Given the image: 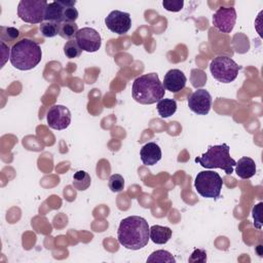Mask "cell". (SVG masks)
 <instances>
[{
    "mask_svg": "<svg viewBox=\"0 0 263 263\" xmlns=\"http://www.w3.org/2000/svg\"><path fill=\"white\" fill-rule=\"evenodd\" d=\"M149 225L145 218L140 216H129L121 220L118 231V242L125 249L137 251L148 243Z\"/></svg>",
    "mask_w": 263,
    "mask_h": 263,
    "instance_id": "1",
    "label": "cell"
},
{
    "mask_svg": "<svg viewBox=\"0 0 263 263\" xmlns=\"http://www.w3.org/2000/svg\"><path fill=\"white\" fill-rule=\"evenodd\" d=\"M164 86L156 73H148L135 79L132 95L136 102L142 105H151L164 97Z\"/></svg>",
    "mask_w": 263,
    "mask_h": 263,
    "instance_id": "2",
    "label": "cell"
},
{
    "mask_svg": "<svg viewBox=\"0 0 263 263\" xmlns=\"http://www.w3.org/2000/svg\"><path fill=\"white\" fill-rule=\"evenodd\" d=\"M42 59L40 45L28 38L16 41L10 48V63L21 71L35 68Z\"/></svg>",
    "mask_w": 263,
    "mask_h": 263,
    "instance_id": "3",
    "label": "cell"
},
{
    "mask_svg": "<svg viewBox=\"0 0 263 263\" xmlns=\"http://www.w3.org/2000/svg\"><path fill=\"white\" fill-rule=\"evenodd\" d=\"M229 150L230 147L225 143L210 146L205 153L195 158V161L205 168H221L227 175H231L236 161L230 156Z\"/></svg>",
    "mask_w": 263,
    "mask_h": 263,
    "instance_id": "4",
    "label": "cell"
},
{
    "mask_svg": "<svg viewBox=\"0 0 263 263\" xmlns=\"http://www.w3.org/2000/svg\"><path fill=\"white\" fill-rule=\"evenodd\" d=\"M223 186L221 176L214 171L199 172L194 180V187L198 194L205 198L217 199Z\"/></svg>",
    "mask_w": 263,
    "mask_h": 263,
    "instance_id": "5",
    "label": "cell"
},
{
    "mask_svg": "<svg viewBox=\"0 0 263 263\" xmlns=\"http://www.w3.org/2000/svg\"><path fill=\"white\" fill-rule=\"evenodd\" d=\"M240 67L231 59L225 55H219L212 60L210 71L213 77L222 83H230L238 75Z\"/></svg>",
    "mask_w": 263,
    "mask_h": 263,
    "instance_id": "6",
    "label": "cell"
},
{
    "mask_svg": "<svg viewBox=\"0 0 263 263\" xmlns=\"http://www.w3.org/2000/svg\"><path fill=\"white\" fill-rule=\"evenodd\" d=\"M47 4L45 0H21L17 5V15L25 23L41 24L44 22Z\"/></svg>",
    "mask_w": 263,
    "mask_h": 263,
    "instance_id": "7",
    "label": "cell"
},
{
    "mask_svg": "<svg viewBox=\"0 0 263 263\" xmlns=\"http://www.w3.org/2000/svg\"><path fill=\"white\" fill-rule=\"evenodd\" d=\"M46 119L50 128L62 130L67 128L71 123V112L63 105H53L48 109Z\"/></svg>",
    "mask_w": 263,
    "mask_h": 263,
    "instance_id": "8",
    "label": "cell"
},
{
    "mask_svg": "<svg viewBox=\"0 0 263 263\" xmlns=\"http://www.w3.org/2000/svg\"><path fill=\"white\" fill-rule=\"evenodd\" d=\"M79 47L87 52H96L102 45V38L99 32L92 28L85 27L80 29L75 37Z\"/></svg>",
    "mask_w": 263,
    "mask_h": 263,
    "instance_id": "9",
    "label": "cell"
},
{
    "mask_svg": "<svg viewBox=\"0 0 263 263\" xmlns=\"http://www.w3.org/2000/svg\"><path fill=\"white\" fill-rule=\"evenodd\" d=\"M105 24L107 28L118 35H123L128 32L132 27V18L129 13L120 11V10H113L111 11L105 18Z\"/></svg>",
    "mask_w": 263,
    "mask_h": 263,
    "instance_id": "10",
    "label": "cell"
},
{
    "mask_svg": "<svg viewBox=\"0 0 263 263\" xmlns=\"http://www.w3.org/2000/svg\"><path fill=\"white\" fill-rule=\"evenodd\" d=\"M236 22V11L233 7H220L213 15V25L222 33H230Z\"/></svg>",
    "mask_w": 263,
    "mask_h": 263,
    "instance_id": "11",
    "label": "cell"
},
{
    "mask_svg": "<svg viewBox=\"0 0 263 263\" xmlns=\"http://www.w3.org/2000/svg\"><path fill=\"white\" fill-rule=\"evenodd\" d=\"M188 107L197 115H206L212 107L210 92L203 88L195 90L188 98Z\"/></svg>",
    "mask_w": 263,
    "mask_h": 263,
    "instance_id": "12",
    "label": "cell"
},
{
    "mask_svg": "<svg viewBox=\"0 0 263 263\" xmlns=\"http://www.w3.org/2000/svg\"><path fill=\"white\" fill-rule=\"evenodd\" d=\"M76 4L75 0H59L47 4L44 21L54 22L58 24L63 23L64 11L66 7H74Z\"/></svg>",
    "mask_w": 263,
    "mask_h": 263,
    "instance_id": "13",
    "label": "cell"
},
{
    "mask_svg": "<svg viewBox=\"0 0 263 263\" xmlns=\"http://www.w3.org/2000/svg\"><path fill=\"white\" fill-rule=\"evenodd\" d=\"M187 82L185 74L179 69H172L166 72L163 78V86L171 92H179L182 90Z\"/></svg>",
    "mask_w": 263,
    "mask_h": 263,
    "instance_id": "14",
    "label": "cell"
},
{
    "mask_svg": "<svg viewBox=\"0 0 263 263\" xmlns=\"http://www.w3.org/2000/svg\"><path fill=\"white\" fill-rule=\"evenodd\" d=\"M140 156L145 165H154L161 159V149L156 143L149 142L141 148Z\"/></svg>",
    "mask_w": 263,
    "mask_h": 263,
    "instance_id": "15",
    "label": "cell"
},
{
    "mask_svg": "<svg viewBox=\"0 0 263 263\" xmlns=\"http://www.w3.org/2000/svg\"><path fill=\"white\" fill-rule=\"evenodd\" d=\"M235 173L241 179H250L256 174V163L248 156L238 159L235 164Z\"/></svg>",
    "mask_w": 263,
    "mask_h": 263,
    "instance_id": "16",
    "label": "cell"
},
{
    "mask_svg": "<svg viewBox=\"0 0 263 263\" xmlns=\"http://www.w3.org/2000/svg\"><path fill=\"white\" fill-rule=\"evenodd\" d=\"M149 237L154 243L164 245L171 239L172 230L166 226L153 225L149 228Z\"/></svg>",
    "mask_w": 263,
    "mask_h": 263,
    "instance_id": "17",
    "label": "cell"
},
{
    "mask_svg": "<svg viewBox=\"0 0 263 263\" xmlns=\"http://www.w3.org/2000/svg\"><path fill=\"white\" fill-rule=\"evenodd\" d=\"M157 112L161 118H167L176 113L177 103L173 99H161L156 105Z\"/></svg>",
    "mask_w": 263,
    "mask_h": 263,
    "instance_id": "18",
    "label": "cell"
},
{
    "mask_svg": "<svg viewBox=\"0 0 263 263\" xmlns=\"http://www.w3.org/2000/svg\"><path fill=\"white\" fill-rule=\"evenodd\" d=\"M91 183L90 176L85 171H77L73 175V186L79 191L86 190Z\"/></svg>",
    "mask_w": 263,
    "mask_h": 263,
    "instance_id": "19",
    "label": "cell"
},
{
    "mask_svg": "<svg viewBox=\"0 0 263 263\" xmlns=\"http://www.w3.org/2000/svg\"><path fill=\"white\" fill-rule=\"evenodd\" d=\"M79 31L78 26L76 23H69V22H63L60 24V30L59 35L68 40H72L76 37L77 32Z\"/></svg>",
    "mask_w": 263,
    "mask_h": 263,
    "instance_id": "20",
    "label": "cell"
},
{
    "mask_svg": "<svg viewBox=\"0 0 263 263\" xmlns=\"http://www.w3.org/2000/svg\"><path fill=\"white\" fill-rule=\"evenodd\" d=\"M147 262H168L175 263L176 260L173 255L164 250H158L153 252L147 259Z\"/></svg>",
    "mask_w": 263,
    "mask_h": 263,
    "instance_id": "21",
    "label": "cell"
},
{
    "mask_svg": "<svg viewBox=\"0 0 263 263\" xmlns=\"http://www.w3.org/2000/svg\"><path fill=\"white\" fill-rule=\"evenodd\" d=\"M60 30V24L54 23V22H42L40 24V32L44 37L51 38L54 37L59 34Z\"/></svg>",
    "mask_w": 263,
    "mask_h": 263,
    "instance_id": "22",
    "label": "cell"
},
{
    "mask_svg": "<svg viewBox=\"0 0 263 263\" xmlns=\"http://www.w3.org/2000/svg\"><path fill=\"white\" fill-rule=\"evenodd\" d=\"M82 52V49L79 47L77 41L75 39L68 40L64 45V53L68 59L79 58Z\"/></svg>",
    "mask_w": 263,
    "mask_h": 263,
    "instance_id": "23",
    "label": "cell"
},
{
    "mask_svg": "<svg viewBox=\"0 0 263 263\" xmlns=\"http://www.w3.org/2000/svg\"><path fill=\"white\" fill-rule=\"evenodd\" d=\"M0 30H1L0 37H1V41H3V42L4 41H6L7 43L13 42L20 36V31L13 27L1 26Z\"/></svg>",
    "mask_w": 263,
    "mask_h": 263,
    "instance_id": "24",
    "label": "cell"
},
{
    "mask_svg": "<svg viewBox=\"0 0 263 263\" xmlns=\"http://www.w3.org/2000/svg\"><path fill=\"white\" fill-rule=\"evenodd\" d=\"M108 186L112 192H120L124 188V179L119 174H114L109 178Z\"/></svg>",
    "mask_w": 263,
    "mask_h": 263,
    "instance_id": "25",
    "label": "cell"
},
{
    "mask_svg": "<svg viewBox=\"0 0 263 263\" xmlns=\"http://www.w3.org/2000/svg\"><path fill=\"white\" fill-rule=\"evenodd\" d=\"M162 6L167 11L177 12V11H180L183 8L184 1L183 0H163L162 1Z\"/></svg>",
    "mask_w": 263,
    "mask_h": 263,
    "instance_id": "26",
    "label": "cell"
},
{
    "mask_svg": "<svg viewBox=\"0 0 263 263\" xmlns=\"http://www.w3.org/2000/svg\"><path fill=\"white\" fill-rule=\"evenodd\" d=\"M78 18V11L75 7H66L64 11V18L63 22H69V23H75V21Z\"/></svg>",
    "mask_w": 263,
    "mask_h": 263,
    "instance_id": "27",
    "label": "cell"
},
{
    "mask_svg": "<svg viewBox=\"0 0 263 263\" xmlns=\"http://www.w3.org/2000/svg\"><path fill=\"white\" fill-rule=\"evenodd\" d=\"M206 253L204 250L195 249L189 258V262H205Z\"/></svg>",
    "mask_w": 263,
    "mask_h": 263,
    "instance_id": "28",
    "label": "cell"
},
{
    "mask_svg": "<svg viewBox=\"0 0 263 263\" xmlns=\"http://www.w3.org/2000/svg\"><path fill=\"white\" fill-rule=\"evenodd\" d=\"M261 206H262V202H259V203H258L257 205H255V206H254V209H253L252 214H253V217H254L255 222H259V223H261V219L259 218L260 213H261Z\"/></svg>",
    "mask_w": 263,
    "mask_h": 263,
    "instance_id": "29",
    "label": "cell"
}]
</instances>
